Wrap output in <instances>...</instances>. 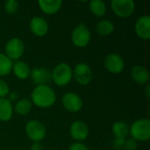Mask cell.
I'll return each mask as SVG.
<instances>
[{"instance_id": "obj_11", "label": "cell", "mask_w": 150, "mask_h": 150, "mask_svg": "<svg viewBox=\"0 0 150 150\" xmlns=\"http://www.w3.org/2000/svg\"><path fill=\"white\" fill-rule=\"evenodd\" d=\"M30 76L32 81L37 85H47L51 80V72L47 68H34L31 70Z\"/></svg>"}, {"instance_id": "obj_15", "label": "cell", "mask_w": 150, "mask_h": 150, "mask_svg": "<svg viewBox=\"0 0 150 150\" xmlns=\"http://www.w3.org/2000/svg\"><path fill=\"white\" fill-rule=\"evenodd\" d=\"M131 76L138 84H147L149 81V70L141 65H135L131 69Z\"/></svg>"}, {"instance_id": "obj_7", "label": "cell", "mask_w": 150, "mask_h": 150, "mask_svg": "<svg viewBox=\"0 0 150 150\" xmlns=\"http://www.w3.org/2000/svg\"><path fill=\"white\" fill-rule=\"evenodd\" d=\"M25 51L24 42L18 38H12L9 40L5 45V55L10 60L19 59Z\"/></svg>"}, {"instance_id": "obj_2", "label": "cell", "mask_w": 150, "mask_h": 150, "mask_svg": "<svg viewBox=\"0 0 150 150\" xmlns=\"http://www.w3.org/2000/svg\"><path fill=\"white\" fill-rule=\"evenodd\" d=\"M130 134L135 141L146 142L150 138V120L140 119L134 121L130 127Z\"/></svg>"}, {"instance_id": "obj_28", "label": "cell", "mask_w": 150, "mask_h": 150, "mask_svg": "<svg viewBox=\"0 0 150 150\" xmlns=\"http://www.w3.org/2000/svg\"><path fill=\"white\" fill-rule=\"evenodd\" d=\"M69 150H89L87 146L81 142H75L70 145Z\"/></svg>"}, {"instance_id": "obj_20", "label": "cell", "mask_w": 150, "mask_h": 150, "mask_svg": "<svg viewBox=\"0 0 150 150\" xmlns=\"http://www.w3.org/2000/svg\"><path fill=\"white\" fill-rule=\"evenodd\" d=\"M114 30V25L112 21L107 19H103L99 21L96 25L97 33L101 36H107L111 34Z\"/></svg>"}, {"instance_id": "obj_9", "label": "cell", "mask_w": 150, "mask_h": 150, "mask_svg": "<svg viewBox=\"0 0 150 150\" xmlns=\"http://www.w3.org/2000/svg\"><path fill=\"white\" fill-rule=\"evenodd\" d=\"M62 103L63 107L70 112H76L83 107L82 98L79 95L73 92L65 93L62 98Z\"/></svg>"}, {"instance_id": "obj_3", "label": "cell", "mask_w": 150, "mask_h": 150, "mask_svg": "<svg viewBox=\"0 0 150 150\" xmlns=\"http://www.w3.org/2000/svg\"><path fill=\"white\" fill-rule=\"evenodd\" d=\"M72 69L67 63L62 62L54 67L51 76L54 83L58 86H65L68 84L72 78Z\"/></svg>"}, {"instance_id": "obj_4", "label": "cell", "mask_w": 150, "mask_h": 150, "mask_svg": "<svg viewBox=\"0 0 150 150\" xmlns=\"http://www.w3.org/2000/svg\"><path fill=\"white\" fill-rule=\"evenodd\" d=\"M71 40L73 44L78 47H86L91 40V32L89 28L83 23H80L72 31Z\"/></svg>"}, {"instance_id": "obj_8", "label": "cell", "mask_w": 150, "mask_h": 150, "mask_svg": "<svg viewBox=\"0 0 150 150\" xmlns=\"http://www.w3.org/2000/svg\"><path fill=\"white\" fill-rule=\"evenodd\" d=\"M93 73L91 67L84 63H78L74 69V77L76 81L82 85H87L92 80Z\"/></svg>"}, {"instance_id": "obj_18", "label": "cell", "mask_w": 150, "mask_h": 150, "mask_svg": "<svg viewBox=\"0 0 150 150\" xmlns=\"http://www.w3.org/2000/svg\"><path fill=\"white\" fill-rule=\"evenodd\" d=\"M13 108L9 99L1 98H0V120L8 121L12 117Z\"/></svg>"}, {"instance_id": "obj_17", "label": "cell", "mask_w": 150, "mask_h": 150, "mask_svg": "<svg viewBox=\"0 0 150 150\" xmlns=\"http://www.w3.org/2000/svg\"><path fill=\"white\" fill-rule=\"evenodd\" d=\"M11 70L18 79H26L30 76L31 73V69L27 63L22 61H17L13 63Z\"/></svg>"}, {"instance_id": "obj_1", "label": "cell", "mask_w": 150, "mask_h": 150, "mask_svg": "<svg viewBox=\"0 0 150 150\" xmlns=\"http://www.w3.org/2000/svg\"><path fill=\"white\" fill-rule=\"evenodd\" d=\"M31 98L33 103L40 108H49L56 99L54 90L48 85H37L32 94Z\"/></svg>"}, {"instance_id": "obj_12", "label": "cell", "mask_w": 150, "mask_h": 150, "mask_svg": "<svg viewBox=\"0 0 150 150\" xmlns=\"http://www.w3.org/2000/svg\"><path fill=\"white\" fill-rule=\"evenodd\" d=\"M69 134L73 139L76 141H83L88 137L89 129L84 122L76 120L71 124L69 128Z\"/></svg>"}, {"instance_id": "obj_22", "label": "cell", "mask_w": 150, "mask_h": 150, "mask_svg": "<svg viewBox=\"0 0 150 150\" xmlns=\"http://www.w3.org/2000/svg\"><path fill=\"white\" fill-rule=\"evenodd\" d=\"M32 106H33V104L29 99L22 98L16 103L14 106V111L19 115H25L31 111Z\"/></svg>"}, {"instance_id": "obj_14", "label": "cell", "mask_w": 150, "mask_h": 150, "mask_svg": "<svg viewBox=\"0 0 150 150\" xmlns=\"http://www.w3.org/2000/svg\"><path fill=\"white\" fill-rule=\"evenodd\" d=\"M30 29L34 35L42 37L48 31V24L41 17H33L30 21Z\"/></svg>"}, {"instance_id": "obj_29", "label": "cell", "mask_w": 150, "mask_h": 150, "mask_svg": "<svg viewBox=\"0 0 150 150\" xmlns=\"http://www.w3.org/2000/svg\"><path fill=\"white\" fill-rule=\"evenodd\" d=\"M30 150H43V148L40 142H33L31 146Z\"/></svg>"}, {"instance_id": "obj_16", "label": "cell", "mask_w": 150, "mask_h": 150, "mask_svg": "<svg viewBox=\"0 0 150 150\" xmlns=\"http://www.w3.org/2000/svg\"><path fill=\"white\" fill-rule=\"evenodd\" d=\"M38 4L40 10L49 15L56 13L62 7V0H39Z\"/></svg>"}, {"instance_id": "obj_13", "label": "cell", "mask_w": 150, "mask_h": 150, "mask_svg": "<svg viewBox=\"0 0 150 150\" xmlns=\"http://www.w3.org/2000/svg\"><path fill=\"white\" fill-rule=\"evenodd\" d=\"M135 32L142 40L150 38V17L148 15L142 16L135 23Z\"/></svg>"}, {"instance_id": "obj_25", "label": "cell", "mask_w": 150, "mask_h": 150, "mask_svg": "<svg viewBox=\"0 0 150 150\" xmlns=\"http://www.w3.org/2000/svg\"><path fill=\"white\" fill-rule=\"evenodd\" d=\"M9 93V86L5 81L0 79V98H4Z\"/></svg>"}, {"instance_id": "obj_23", "label": "cell", "mask_w": 150, "mask_h": 150, "mask_svg": "<svg viewBox=\"0 0 150 150\" xmlns=\"http://www.w3.org/2000/svg\"><path fill=\"white\" fill-rule=\"evenodd\" d=\"M12 62L5 54L0 53V76L10 74L12 69Z\"/></svg>"}, {"instance_id": "obj_21", "label": "cell", "mask_w": 150, "mask_h": 150, "mask_svg": "<svg viewBox=\"0 0 150 150\" xmlns=\"http://www.w3.org/2000/svg\"><path fill=\"white\" fill-rule=\"evenodd\" d=\"M91 11L97 17H103L106 12V5L104 1L92 0L90 2Z\"/></svg>"}, {"instance_id": "obj_30", "label": "cell", "mask_w": 150, "mask_h": 150, "mask_svg": "<svg viewBox=\"0 0 150 150\" xmlns=\"http://www.w3.org/2000/svg\"><path fill=\"white\" fill-rule=\"evenodd\" d=\"M149 90H150V87L149 85H147V87H146V96H147V98H150V92H149Z\"/></svg>"}, {"instance_id": "obj_24", "label": "cell", "mask_w": 150, "mask_h": 150, "mask_svg": "<svg viewBox=\"0 0 150 150\" xmlns=\"http://www.w3.org/2000/svg\"><path fill=\"white\" fill-rule=\"evenodd\" d=\"M19 7V4L15 0H7L4 3V10L8 14H14L18 11Z\"/></svg>"}, {"instance_id": "obj_6", "label": "cell", "mask_w": 150, "mask_h": 150, "mask_svg": "<svg viewBox=\"0 0 150 150\" xmlns=\"http://www.w3.org/2000/svg\"><path fill=\"white\" fill-rule=\"evenodd\" d=\"M111 6L116 16L120 18L130 17L135 8L134 2L133 0H112Z\"/></svg>"}, {"instance_id": "obj_26", "label": "cell", "mask_w": 150, "mask_h": 150, "mask_svg": "<svg viewBox=\"0 0 150 150\" xmlns=\"http://www.w3.org/2000/svg\"><path fill=\"white\" fill-rule=\"evenodd\" d=\"M137 148V142L131 138V139H128L125 142V146H124V149L127 150H135Z\"/></svg>"}, {"instance_id": "obj_27", "label": "cell", "mask_w": 150, "mask_h": 150, "mask_svg": "<svg viewBox=\"0 0 150 150\" xmlns=\"http://www.w3.org/2000/svg\"><path fill=\"white\" fill-rule=\"evenodd\" d=\"M125 142H126V140H125V139H118V138L114 139V140H113V142H112L113 148L118 150L121 149H124Z\"/></svg>"}, {"instance_id": "obj_19", "label": "cell", "mask_w": 150, "mask_h": 150, "mask_svg": "<svg viewBox=\"0 0 150 150\" xmlns=\"http://www.w3.org/2000/svg\"><path fill=\"white\" fill-rule=\"evenodd\" d=\"M112 134L118 139H125L129 134V127L127 123L122 121L115 122L112 125Z\"/></svg>"}, {"instance_id": "obj_10", "label": "cell", "mask_w": 150, "mask_h": 150, "mask_svg": "<svg viewBox=\"0 0 150 150\" xmlns=\"http://www.w3.org/2000/svg\"><path fill=\"white\" fill-rule=\"evenodd\" d=\"M105 66L109 72L112 74H119L123 70L125 62L120 54L113 53L106 55L105 59Z\"/></svg>"}, {"instance_id": "obj_5", "label": "cell", "mask_w": 150, "mask_h": 150, "mask_svg": "<svg viewBox=\"0 0 150 150\" xmlns=\"http://www.w3.org/2000/svg\"><path fill=\"white\" fill-rule=\"evenodd\" d=\"M25 133L28 138L34 142H40L46 136V127L39 120H32L25 125Z\"/></svg>"}]
</instances>
